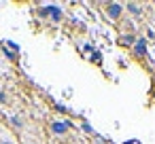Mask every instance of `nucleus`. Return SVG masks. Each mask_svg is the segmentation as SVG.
I'll return each instance as SVG.
<instances>
[{
	"label": "nucleus",
	"mask_w": 155,
	"mask_h": 144,
	"mask_svg": "<svg viewBox=\"0 0 155 144\" xmlns=\"http://www.w3.org/2000/svg\"><path fill=\"white\" fill-rule=\"evenodd\" d=\"M38 15H41V17L53 15V19H62V11H60L58 7H45V9H41V11H38Z\"/></svg>",
	"instance_id": "1"
},
{
	"label": "nucleus",
	"mask_w": 155,
	"mask_h": 144,
	"mask_svg": "<svg viewBox=\"0 0 155 144\" xmlns=\"http://www.w3.org/2000/svg\"><path fill=\"white\" fill-rule=\"evenodd\" d=\"M70 127H72L70 121H64V123H51V131H53V133H66Z\"/></svg>",
	"instance_id": "3"
},
{
	"label": "nucleus",
	"mask_w": 155,
	"mask_h": 144,
	"mask_svg": "<svg viewBox=\"0 0 155 144\" xmlns=\"http://www.w3.org/2000/svg\"><path fill=\"white\" fill-rule=\"evenodd\" d=\"M127 9H130V11H134V13H136V15H138V13H140V9H138V7H136V5H127Z\"/></svg>",
	"instance_id": "5"
},
{
	"label": "nucleus",
	"mask_w": 155,
	"mask_h": 144,
	"mask_svg": "<svg viewBox=\"0 0 155 144\" xmlns=\"http://www.w3.org/2000/svg\"><path fill=\"white\" fill-rule=\"evenodd\" d=\"M106 13H108L113 19H117V17H121V13H123V7H121V5H117V2H110V5L106 7Z\"/></svg>",
	"instance_id": "2"
},
{
	"label": "nucleus",
	"mask_w": 155,
	"mask_h": 144,
	"mask_svg": "<svg viewBox=\"0 0 155 144\" xmlns=\"http://www.w3.org/2000/svg\"><path fill=\"white\" fill-rule=\"evenodd\" d=\"M0 102H7V98H5V93L0 91Z\"/></svg>",
	"instance_id": "6"
},
{
	"label": "nucleus",
	"mask_w": 155,
	"mask_h": 144,
	"mask_svg": "<svg viewBox=\"0 0 155 144\" xmlns=\"http://www.w3.org/2000/svg\"><path fill=\"white\" fill-rule=\"evenodd\" d=\"M134 53H136L138 57H142V55L147 53V49H144V40H138V43H136V47H134Z\"/></svg>",
	"instance_id": "4"
},
{
	"label": "nucleus",
	"mask_w": 155,
	"mask_h": 144,
	"mask_svg": "<svg viewBox=\"0 0 155 144\" xmlns=\"http://www.w3.org/2000/svg\"><path fill=\"white\" fill-rule=\"evenodd\" d=\"M2 144H9V142H2Z\"/></svg>",
	"instance_id": "7"
}]
</instances>
